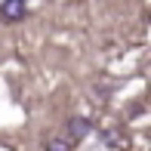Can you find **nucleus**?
I'll return each instance as SVG.
<instances>
[{
	"instance_id": "1",
	"label": "nucleus",
	"mask_w": 151,
	"mask_h": 151,
	"mask_svg": "<svg viewBox=\"0 0 151 151\" xmlns=\"http://www.w3.org/2000/svg\"><path fill=\"white\" fill-rule=\"evenodd\" d=\"M25 12H28L25 0H3V6H0V19L3 22H22Z\"/></svg>"
},
{
	"instance_id": "3",
	"label": "nucleus",
	"mask_w": 151,
	"mask_h": 151,
	"mask_svg": "<svg viewBox=\"0 0 151 151\" xmlns=\"http://www.w3.org/2000/svg\"><path fill=\"white\" fill-rule=\"evenodd\" d=\"M46 151H71V142L68 139H52L50 145H46Z\"/></svg>"
},
{
	"instance_id": "2",
	"label": "nucleus",
	"mask_w": 151,
	"mask_h": 151,
	"mask_svg": "<svg viewBox=\"0 0 151 151\" xmlns=\"http://www.w3.org/2000/svg\"><path fill=\"white\" fill-rule=\"evenodd\" d=\"M68 133L77 136V139H80V136H86V133H90V120H83V117H71V120H68Z\"/></svg>"
}]
</instances>
